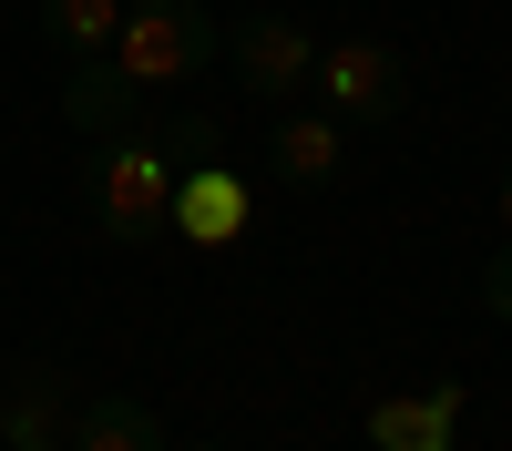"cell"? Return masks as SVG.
I'll list each match as a JSON object with an SVG mask.
<instances>
[{"label": "cell", "instance_id": "1", "mask_svg": "<svg viewBox=\"0 0 512 451\" xmlns=\"http://www.w3.org/2000/svg\"><path fill=\"white\" fill-rule=\"evenodd\" d=\"M226 52V21L205 11V0H134V11H123V31H113V62L144 82H195L205 62Z\"/></svg>", "mask_w": 512, "mask_h": 451}, {"label": "cell", "instance_id": "8", "mask_svg": "<svg viewBox=\"0 0 512 451\" xmlns=\"http://www.w3.org/2000/svg\"><path fill=\"white\" fill-rule=\"evenodd\" d=\"M451 421H461V380H431L420 400H379L369 441L379 451H451Z\"/></svg>", "mask_w": 512, "mask_h": 451}, {"label": "cell", "instance_id": "5", "mask_svg": "<svg viewBox=\"0 0 512 451\" xmlns=\"http://www.w3.org/2000/svg\"><path fill=\"white\" fill-rule=\"evenodd\" d=\"M62 123H72L82 144H123V134H144V82L123 72L113 52L72 62V82H62Z\"/></svg>", "mask_w": 512, "mask_h": 451}, {"label": "cell", "instance_id": "15", "mask_svg": "<svg viewBox=\"0 0 512 451\" xmlns=\"http://www.w3.org/2000/svg\"><path fill=\"white\" fill-rule=\"evenodd\" d=\"M195 451H216V441H195Z\"/></svg>", "mask_w": 512, "mask_h": 451}, {"label": "cell", "instance_id": "14", "mask_svg": "<svg viewBox=\"0 0 512 451\" xmlns=\"http://www.w3.org/2000/svg\"><path fill=\"white\" fill-rule=\"evenodd\" d=\"M502 226H512V175H502Z\"/></svg>", "mask_w": 512, "mask_h": 451}, {"label": "cell", "instance_id": "6", "mask_svg": "<svg viewBox=\"0 0 512 451\" xmlns=\"http://www.w3.org/2000/svg\"><path fill=\"white\" fill-rule=\"evenodd\" d=\"M175 236L185 246H236L246 236V175H226V164H185V175H175Z\"/></svg>", "mask_w": 512, "mask_h": 451}, {"label": "cell", "instance_id": "13", "mask_svg": "<svg viewBox=\"0 0 512 451\" xmlns=\"http://www.w3.org/2000/svg\"><path fill=\"white\" fill-rule=\"evenodd\" d=\"M482 308H492V318L512 328V236L492 246V267H482Z\"/></svg>", "mask_w": 512, "mask_h": 451}, {"label": "cell", "instance_id": "12", "mask_svg": "<svg viewBox=\"0 0 512 451\" xmlns=\"http://www.w3.org/2000/svg\"><path fill=\"white\" fill-rule=\"evenodd\" d=\"M164 164H175V175H185V164H226V123H216V113L164 123Z\"/></svg>", "mask_w": 512, "mask_h": 451}, {"label": "cell", "instance_id": "7", "mask_svg": "<svg viewBox=\"0 0 512 451\" xmlns=\"http://www.w3.org/2000/svg\"><path fill=\"white\" fill-rule=\"evenodd\" d=\"M338 154H349V123H328V113H277V134H267L277 185H338Z\"/></svg>", "mask_w": 512, "mask_h": 451}, {"label": "cell", "instance_id": "10", "mask_svg": "<svg viewBox=\"0 0 512 451\" xmlns=\"http://www.w3.org/2000/svg\"><path fill=\"white\" fill-rule=\"evenodd\" d=\"M113 31H123V0H41V41L72 52V62L113 52Z\"/></svg>", "mask_w": 512, "mask_h": 451}, {"label": "cell", "instance_id": "3", "mask_svg": "<svg viewBox=\"0 0 512 451\" xmlns=\"http://www.w3.org/2000/svg\"><path fill=\"white\" fill-rule=\"evenodd\" d=\"M308 93H318L328 123H349V134H359V123H400V113H410V62L390 52V41L349 31V41H328V52H318Z\"/></svg>", "mask_w": 512, "mask_h": 451}, {"label": "cell", "instance_id": "2", "mask_svg": "<svg viewBox=\"0 0 512 451\" xmlns=\"http://www.w3.org/2000/svg\"><path fill=\"white\" fill-rule=\"evenodd\" d=\"M93 226L113 246L175 236V164H164V144H144V134L103 144V164H93Z\"/></svg>", "mask_w": 512, "mask_h": 451}, {"label": "cell", "instance_id": "4", "mask_svg": "<svg viewBox=\"0 0 512 451\" xmlns=\"http://www.w3.org/2000/svg\"><path fill=\"white\" fill-rule=\"evenodd\" d=\"M226 62H236V82H246L256 103H287V93H308L318 41H308V21H287V11H246L226 31Z\"/></svg>", "mask_w": 512, "mask_h": 451}, {"label": "cell", "instance_id": "11", "mask_svg": "<svg viewBox=\"0 0 512 451\" xmlns=\"http://www.w3.org/2000/svg\"><path fill=\"white\" fill-rule=\"evenodd\" d=\"M0 431H11V451H52L72 421H62V369H31L21 380V400L0 410Z\"/></svg>", "mask_w": 512, "mask_h": 451}, {"label": "cell", "instance_id": "9", "mask_svg": "<svg viewBox=\"0 0 512 451\" xmlns=\"http://www.w3.org/2000/svg\"><path fill=\"white\" fill-rule=\"evenodd\" d=\"M72 451H164V421H154L144 400H82Z\"/></svg>", "mask_w": 512, "mask_h": 451}]
</instances>
